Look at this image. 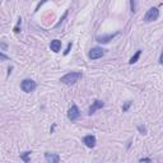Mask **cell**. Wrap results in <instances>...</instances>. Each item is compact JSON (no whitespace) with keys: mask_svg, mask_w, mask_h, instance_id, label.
<instances>
[{"mask_svg":"<svg viewBox=\"0 0 163 163\" xmlns=\"http://www.w3.org/2000/svg\"><path fill=\"white\" fill-rule=\"evenodd\" d=\"M82 78H83V74H82L80 71H71V73H68L64 76H61L60 82L66 84V85H71V84L76 83V82H78L79 79H82Z\"/></svg>","mask_w":163,"mask_h":163,"instance_id":"cell-1","label":"cell"},{"mask_svg":"<svg viewBox=\"0 0 163 163\" xmlns=\"http://www.w3.org/2000/svg\"><path fill=\"white\" fill-rule=\"evenodd\" d=\"M21 88H22L23 92L31 93V92H33V90L37 88V83L35 80H32V79H23L22 83H21Z\"/></svg>","mask_w":163,"mask_h":163,"instance_id":"cell-2","label":"cell"},{"mask_svg":"<svg viewBox=\"0 0 163 163\" xmlns=\"http://www.w3.org/2000/svg\"><path fill=\"white\" fill-rule=\"evenodd\" d=\"M158 17H159V10H158V8H150L149 10H147L143 21L145 23H150V22L157 21Z\"/></svg>","mask_w":163,"mask_h":163,"instance_id":"cell-3","label":"cell"},{"mask_svg":"<svg viewBox=\"0 0 163 163\" xmlns=\"http://www.w3.org/2000/svg\"><path fill=\"white\" fill-rule=\"evenodd\" d=\"M104 55V50L102 47H92L88 52V57L90 60H97Z\"/></svg>","mask_w":163,"mask_h":163,"instance_id":"cell-4","label":"cell"},{"mask_svg":"<svg viewBox=\"0 0 163 163\" xmlns=\"http://www.w3.org/2000/svg\"><path fill=\"white\" fill-rule=\"evenodd\" d=\"M80 117V111H79V108L76 104H73L70 108H69V111H68V119L70 120L71 122H74L76 121Z\"/></svg>","mask_w":163,"mask_h":163,"instance_id":"cell-5","label":"cell"},{"mask_svg":"<svg viewBox=\"0 0 163 163\" xmlns=\"http://www.w3.org/2000/svg\"><path fill=\"white\" fill-rule=\"evenodd\" d=\"M104 106V103L102 102V101H99V99H96L94 102L90 104V107H89V110H88V115L89 116H92V115L97 111V110H99V108H102Z\"/></svg>","mask_w":163,"mask_h":163,"instance_id":"cell-6","label":"cell"},{"mask_svg":"<svg viewBox=\"0 0 163 163\" xmlns=\"http://www.w3.org/2000/svg\"><path fill=\"white\" fill-rule=\"evenodd\" d=\"M83 143L85 147L88 148H94L96 147V143H97V139H96L94 135H85L83 138Z\"/></svg>","mask_w":163,"mask_h":163,"instance_id":"cell-7","label":"cell"},{"mask_svg":"<svg viewBox=\"0 0 163 163\" xmlns=\"http://www.w3.org/2000/svg\"><path fill=\"white\" fill-rule=\"evenodd\" d=\"M119 35V32L116 33H112V35H106V36H98L97 38H96V41L99 42V44H108L110 41H112L115 37H116Z\"/></svg>","mask_w":163,"mask_h":163,"instance_id":"cell-8","label":"cell"},{"mask_svg":"<svg viewBox=\"0 0 163 163\" xmlns=\"http://www.w3.org/2000/svg\"><path fill=\"white\" fill-rule=\"evenodd\" d=\"M45 159L47 163H59L60 156L55 154V153H45Z\"/></svg>","mask_w":163,"mask_h":163,"instance_id":"cell-9","label":"cell"},{"mask_svg":"<svg viewBox=\"0 0 163 163\" xmlns=\"http://www.w3.org/2000/svg\"><path fill=\"white\" fill-rule=\"evenodd\" d=\"M50 49L54 52H59L61 50V41L60 40H52L50 44Z\"/></svg>","mask_w":163,"mask_h":163,"instance_id":"cell-10","label":"cell"},{"mask_svg":"<svg viewBox=\"0 0 163 163\" xmlns=\"http://www.w3.org/2000/svg\"><path fill=\"white\" fill-rule=\"evenodd\" d=\"M140 55H142V50H138V51L135 52V54H134V55L131 56V59H130V60H129V64H130V65H133V64H135V63H136V61L139 60V57H140Z\"/></svg>","mask_w":163,"mask_h":163,"instance_id":"cell-11","label":"cell"},{"mask_svg":"<svg viewBox=\"0 0 163 163\" xmlns=\"http://www.w3.org/2000/svg\"><path fill=\"white\" fill-rule=\"evenodd\" d=\"M31 153H32V152H30V150H28V152H23L22 154H21V159H22L23 162L28 163V162H30V156H31Z\"/></svg>","mask_w":163,"mask_h":163,"instance_id":"cell-12","label":"cell"},{"mask_svg":"<svg viewBox=\"0 0 163 163\" xmlns=\"http://www.w3.org/2000/svg\"><path fill=\"white\" fill-rule=\"evenodd\" d=\"M131 104H133V102H131V101H126V102L124 103V106H122V111H124V112H126L127 110L130 108V106H131Z\"/></svg>","mask_w":163,"mask_h":163,"instance_id":"cell-13","label":"cell"},{"mask_svg":"<svg viewBox=\"0 0 163 163\" xmlns=\"http://www.w3.org/2000/svg\"><path fill=\"white\" fill-rule=\"evenodd\" d=\"M130 9H131V13H135V12H136L135 0H130Z\"/></svg>","mask_w":163,"mask_h":163,"instance_id":"cell-14","label":"cell"},{"mask_svg":"<svg viewBox=\"0 0 163 163\" xmlns=\"http://www.w3.org/2000/svg\"><path fill=\"white\" fill-rule=\"evenodd\" d=\"M71 46H73V44H71V42H69L68 44V46H66V49H65V51H64V55L66 56L70 52V49H71Z\"/></svg>","mask_w":163,"mask_h":163,"instance_id":"cell-15","label":"cell"},{"mask_svg":"<svg viewBox=\"0 0 163 163\" xmlns=\"http://www.w3.org/2000/svg\"><path fill=\"white\" fill-rule=\"evenodd\" d=\"M138 130H139V131H140V134H147V129H145V126L138 125Z\"/></svg>","mask_w":163,"mask_h":163,"instance_id":"cell-16","label":"cell"},{"mask_svg":"<svg viewBox=\"0 0 163 163\" xmlns=\"http://www.w3.org/2000/svg\"><path fill=\"white\" fill-rule=\"evenodd\" d=\"M0 59H4V60H9V56L5 55V54H3L1 51H0Z\"/></svg>","mask_w":163,"mask_h":163,"instance_id":"cell-17","label":"cell"},{"mask_svg":"<svg viewBox=\"0 0 163 163\" xmlns=\"http://www.w3.org/2000/svg\"><path fill=\"white\" fill-rule=\"evenodd\" d=\"M46 1H47V0H41V1H40V3H38V5L36 7V10H35V12H37V10H38V9H40V7L42 5V4H45Z\"/></svg>","mask_w":163,"mask_h":163,"instance_id":"cell-18","label":"cell"},{"mask_svg":"<svg viewBox=\"0 0 163 163\" xmlns=\"http://www.w3.org/2000/svg\"><path fill=\"white\" fill-rule=\"evenodd\" d=\"M140 162H152V159L150 158H142Z\"/></svg>","mask_w":163,"mask_h":163,"instance_id":"cell-19","label":"cell"}]
</instances>
